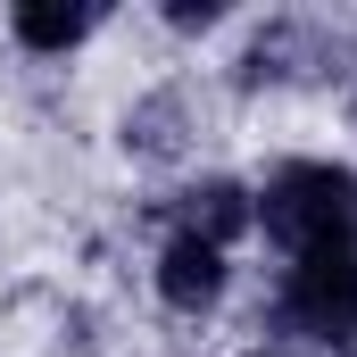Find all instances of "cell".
<instances>
[{
    "label": "cell",
    "instance_id": "6da1fadb",
    "mask_svg": "<svg viewBox=\"0 0 357 357\" xmlns=\"http://www.w3.org/2000/svg\"><path fill=\"white\" fill-rule=\"evenodd\" d=\"M266 233L291 250V266L324 258V266H357V175L349 167H282L266 183Z\"/></svg>",
    "mask_w": 357,
    "mask_h": 357
},
{
    "label": "cell",
    "instance_id": "7a4b0ae2",
    "mask_svg": "<svg viewBox=\"0 0 357 357\" xmlns=\"http://www.w3.org/2000/svg\"><path fill=\"white\" fill-rule=\"evenodd\" d=\"M282 324L316 333V341H341L357 324V266H324V258L291 266L282 274Z\"/></svg>",
    "mask_w": 357,
    "mask_h": 357
},
{
    "label": "cell",
    "instance_id": "3957f363",
    "mask_svg": "<svg viewBox=\"0 0 357 357\" xmlns=\"http://www.w3.org/2000/svg\"><path fill=\"white\" fill-rule=\"evenodd\" d=\"M250 216H258V208H250V191H241V183H199V191H183L175 233H183V241H208V250H225V241H233Z\"/></svg>",
    "mask_w": 357,
    "mask_h": 357
},
{
    "label": "cell",
    "instance_id": "277c9868",
    "mask_svg": "<svg viewBox=\"0 0 357 357\" xmlns=\"http://www.w3.org/2000/svg\"><path fill=\"white\" fill-rule=\"evenodd\" d=\"M158 291H167V307H208L216 291H225V250H208V241H167V258H158Z\"/></svg>",
    "mask_w": 357,
    "mask_h": 357
},
{
    "label": "cell",
    "instance_id": "5b68a950",
    "mask_svg": "<svg viewBox=\"0 0 357 357\" xmlns=\"http://www.w3.org/2000/svg\"><path fill=\"white\" fill-rule=\"evenodd\" d=\"M8 25H17L25 50H75L91 25H100V8H91V0H25Z\"/></svg>",
    "mask_w": 357,
    "mask_h": 357
},
{
    "label": "cell",
    "instance_id": "8992f818",
    "mask_svg": "<svg viewBox=\"0 0 357 357\" xmlns=\"http://www.w3.org/2000/svg\"><path fill=\"white\" fill-rule=\"evenodd\" d=\"M299 59H324V42L307 25H266L250 42V59H241V84H291V75H307Z\"/></svg>",
    "mask_w": 357,
    "mask_h": 357
},
{
    "label": "cell",
    "instance_id": "52a82bcc",
    "mask_svg": "<svg viewBox=\"0 0 357 357\" xmlns=\"http://www.w3.org/2000/svg\"><path fill=\"white\" fill-rule=\"evenodd\" d=\"M167 17H175V25H216V17H225V8H216V0H175V8H167Z\"/></svg>",
    "mask_w": 357,
    "mask_h": 357
},
{
    "label": "cell",
    "instance_id": "ba28073f",
    "mask_svg": "<svg viewBox=\"0 0 357 357\" xmlns=\"http://www.w3.org/2000/svg\"><path fill=\"white\" fill-rule=\"evenodd\" d=\"M341 357H357V324H349V333H341Z\"/></svg>",
    "mask_w": 357,
    "mask_h": 357
}]
</instances>
